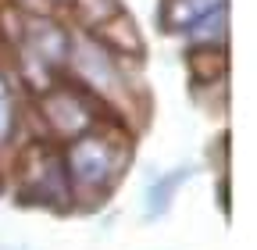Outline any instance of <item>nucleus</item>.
I'll return each instance as SVG.
<instances>
[{"label":"nucleus","mask_w":257,"mask_h":250,"mask_svg":"<svg viewBox=\"0 0 257 250\" xmlns=\"http://www.w3.org/2000/svg\"><path fill=\"white\" fill-rule=\"evenodd\" d=\"M61 165L72 186V204L82 193L104 200L128 165V140H121L114 129H89L61 150Z\"/></svg>","instance_id":"1"},{"label":"nucleus","mask_w":257,"mask_h":250,"mask_svg":"<svg viewBox=\"0 0 257 250\" xmlns=\"http://www.w3.org/2000/svg\"><path fill=\"white\" fill-rule=\"evenodd\" d=\"M36 114L43 118V125L50 129V136L57 140H79L82 133L96 129V114H100V104H96L89 93H82L79 86H68V79L61 75L57 86H50L47 93L36 97Z\"/></svg>","instance_id":"2"},{"label":"nucleus","mask_w":257,"mask_h":250,"mask_svg":"<svg viewBox=\"0 0 257 250\" xmlns=\"http://www.w3.org/2000/svg\"><path fill=\"white\" fill-rule=\"evenodd\" d=\"M182 40L186 50H225L229 47V8H218L200 22H193L182 33Z\"/></svg>","instance_id":"3"},{"label":"nucleus","mask_w":257,"mask_h":250,"mask_svg":"<svg viewBox=\"0 0 257 250\" xmlns=\"http://www.w3.org/2000/svg\"><path fill=\"white\" fill-rule=\"evenodd\" d=\"M218 8H229V0H165L161 4V25L168 33H186L193 22H200Z\"/></svg>","instance_id":"4"},{"label":"nucleus","mask_w":257,"mask_h":250,"mask_svg":"<svg viewBox=\"0 0 257 250\" xmlns=\"http://www.w3.org/2000/svg\"><path fill=\"white\" fill-rule=\"evenodd\" d=\"M193 175V168H175V172H168V175H161V179H154L150 186H147V218H161L168 211V204H172V197H175V190Z\"/></svg>","instance_id":"5"},{"label":"nucleus","mask_w":257,"mask_h":250,"mask_svg":"<svg viewBox=\"0 0 257 250\" xmlns=\"http://www.w3.org/2000/svg\"><path fill=\"white\" fill-rule=\"evenodd\" d=\"M72 11L79 15L86 33H96L100 25H107L121 11V4H118V0H72Z\"/></svg>","instance_id":"6"},{"label":"nucleus","mask_w":257,"mask_h":250,"mask_svg":"<svg viewBox=\"0 0 257 250\" xmlns=\"http://www.w3.org/2000/svg\"><path fill=\"white\" fill-rule=\"evenodd\" d=\"M18 129V107H15V82L11 75L0 68V150L15 140Z\"/></svg>","instance_id":"7"},{"label":"nucleus","mask_w":257,"mask_h":250,"mask_svg":"<svg viewBox=\"0 0 257 250\" xmlns=\"http://www.w3.org/2000/svg\"><path fill=\"white\" fill-rule=\"evenodd\" d=\"M47 4H72V0H47Z\"/></svg>","instance_id":"8"}]
</instances>
